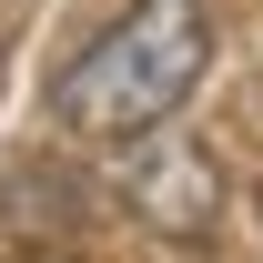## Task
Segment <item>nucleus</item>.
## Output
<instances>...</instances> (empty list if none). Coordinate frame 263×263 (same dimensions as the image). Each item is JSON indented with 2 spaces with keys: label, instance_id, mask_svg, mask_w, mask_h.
<instances>
[{
  "label": "nucleus",
  "instance_id": "1",
  "mask_svg": "<svg viewBox=\"0 0 263 263\" xmlns=\"http://www.w3.org/2000/svg\"><path fill=\"white\" fill-rule=\"evenodd\" d=\"M202 71H213V10L202 0H132L91 51H71V71H61L51 101H61V132L122 152V142L162 132L193 101Z\"/></svg>",
  "mask_w": 263,
  "mask_h": 263
},
{
  "label": "nucleus",
  "instance_id": "2",
  "mask_svg": "<svg viewBox=\"0 0 263 263\" xmlns=\"http://www.w3.org/2000/svg\"><path fill=\"white\" fill-rule=\"evenodd\" d=\"M122 213L162 243H202L223 223V162L202 142H162L142 132V152H122Z\"/></svg>",
  "mask_w": 263,
  "mask_h": 263
}]
</instances>
